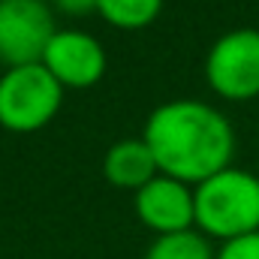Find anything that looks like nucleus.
I'll return each mask as SVG.
<instances>
[{
	"label": "nucleus",
	"mask_w": 259,
	"mask_h": 259,
	"mask_svg": "<svg viewBox=\"0 0 259 259\" xmlns=\"http://www.w3.org/2000/svg\"><path fill=\"white\" fill-rule=\"evenodd\" d=\"M157 169L184 184H199L226 169L235 154L229 118L202 100H172L157 106L142 130Z\"/></svg>",
	"instance_id": "1"
},
{
	"label": "nucleus",
	"mask_w": 259,
	"mask_h": 259,
	"mask_svg": "<svg viewBox=\"0 0 259 259\" xmlns=\"http://www.w3.org/2000/svg\"><path fill=\"white\" fill-rule=\"evenodd\" d=\"M196 226L214 238H238L259 229V175L226 166L193 190Z\"/></svg>",
	"instance_id": "2"
},
{
	"label": "nucleus",
	"mask_w": 259,
	"mask_h": 259,
	"mask_svg": "<svg viewBox=\"0 0 259 259\" xmlns=\"http://www.w3.org/2000/svg\"><path fill=\"white\" fill-rule=\"evenodd\" d=\"M64 103V84L42 64L9 66L0 75V124L15 133L46 127Z\"/></svg>",
	"instance_id": "3"
},
{
	"label": "nucleus",
	"mask_w": 259,
	"mask_h": 259,
	"mask_svg": "<svg viewBox=\"0 0 259 259\" xmlns=\"http://www.w3.org/2000/svg\"><path fill=\"white\" fill-rule=\"evenodd\" d=\"M208 84L226 100L259 94V27H235L214 39L205 58Z\"/></svg>",
	"instance_id": "4"
},
{
	"label": "nucleus",
	"mask_w": 259,
	"mask_h": 259,
	"mask_svg": "<svg viewBox=\"0 0 259 259\" xmlns=\"http://www.w3.org/2000/svg\"><path fill=\"white\" fill-rule=\"evenodd\" d=\"M55 33V18L42 0H0V61L6 66L42 64Z\"/></svg>",
	"instance_id": "5"
},
{
	"label": "nucleus",
	"mask_w": 259,
	"mask_h": 259,
	"mask_svg": "<svg viewBox=\"0 0 259 259\" xmlns=\"http://www.w3.org/2000/svg\"><path fill=\"white\" fill-rule=\"evenodd\" d=\"M42 66L64 88H91L106 72V52L91 33L58 30L46 46Z\"/></svg>",
	"instance_id": "6"
},
{
	"label": "nucleus",
	"mask_w": 259,
	"mask_h": 259,
	"mask_svg": "<svg viewBox=\"0 0 259 259\" xmlns=\"http://www.w3.org/2000/svg\"><path fill=\"white\" fill-rule=\"evenodd\" d=\"M136 214L142 217L145 226H151L160 235L187 232L196 223L193 190L190 184L160 172L157 178L136 190Z\"/></svg>",
	"instance_id": "7"
},
{
	"label": "nucleus",
	"mask_w": 259,
	"mask_h": 259,
	"mask_svg": "<svg viewBox=\"0 0 259 259\" xmlns=\"http://www.w3.org/2000/svg\"><path fill=\"white\" fill-rule=\"evenodd\" d=\"M103 172H106V178L112 184L133 187V190L145 187L151 178L160 175L157 160H154V154H151L145 139H124V142L112 145L106 160H103Z\"/></svg>",
	"instance_id": "8"
},
{
	"label": "nucleus",
	"mask_w": 259,
	"mask_h": 259,
	"mask_svg": "<svg viewBox=\"0 0 259 259\" xmlns=\"http://www.w3.org/2000/svg\"><path fill=\"white\" fill-rule=\"evenodd\" d=\"M145 259H214L211 244L205 241V235H199L193 229L187 232H172V235H160Z\"/></svg>",
	"instance_id": "9"
},
{
	"label": "nucleus",
	"mask_w": 259,
	"mask_h": 259,
	"mask_svg": "<svg viewBox=\"0 0 259 259\" xmlns=\"http://www.w3.org/2000/svg\"><path fill=\"white\" fill-rule=\"evenodd\" d=\"M163 9V0H97V12L115 27H145Z\"/></svg>",
	"instance_id": "10"
},
{
	"label": "nucleus",
	"mask_w": 259,
	"mask_h": 259,
	"mask_svg": "<svg viewBox=\"0 0 259 259\" xmlns=\"http://www.w3.org/2000/svg\"><path fill=\"white\" fill-rule=\"evenodd\" d=\"M214 259H259V229L223 241L220 250L214 253Z\"/></svg>",
	"instance_id": "11"
},
{
	"label": "nucleus",
	"mask_w": 259,
	"mask_h": 259,
	"mask_svg": "<svg viewBox=\"0 0 259 259\" xmlns=\"http://www.w3.org/2000/svg\"><path fill=\"white\" fill-rule=\"evenodd\" d=\"M55 3L69 15H88V12L97 9V0H55Z\"/></svg>",
	"instance_id": "12"
}]
</instances>
